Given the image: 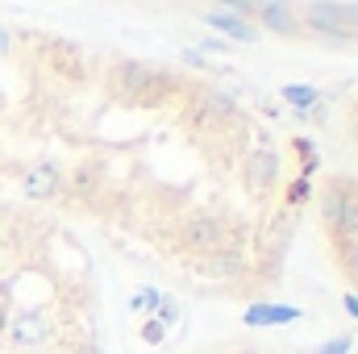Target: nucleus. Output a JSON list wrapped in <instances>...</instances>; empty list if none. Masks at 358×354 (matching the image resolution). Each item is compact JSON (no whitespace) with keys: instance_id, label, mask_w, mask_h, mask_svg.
<instances>
[{"instance_id":"f257e3e1","label":"nucleus","mask_w":358,"mask_h":354,"mask_svg":"<svg viewBox=\"0 0 358 354\" xmlns=\"http://www.w3.org/2000/svg\"><path fill=\"white\" fill-rule=\"evenodd\" d=\"M113 88H117V96H125L134 104H159L171 88V80L163 71H155L150 63H121L113 71Z\"/></svg>"},{"instance_id":"f03ea898","label":"nucleus","mask_w":358,"mask_h":354,"mask_svg":"<svg viewBox=\"0 0 358 354\" xmlns=\"http://www.w3.org/2000/svg\"><path fill=\"white\" fill-rule=\"evenodd\" d=\"M4 346L13 351H46L55 342V321L38 309H21V313H8V325H4Z\"/></svg>"},{"instance_id":"7ed1b4c3","label":"nucleus","mask_w":358,"mask_h":354,"mask_svg":"<svg viewBox=\"0 0 358 354\" xmlns=\"http://www.w3.org/2000/svg\"><path fill=\"white\" fill-rule=\"evenodd\" d=\"M296 21L308 25L321 38H338V42H355L358 38L355 29H350V21H346V13H342V0H308Z\"/></svg>"},{"instance_id":"20e7f679","label":"nucleus","mask_w":358,"mask_h":354,"mask_svg":"<svg viewBox=\"0 0 358 354\" xmlns=\"http://www.w3.org/2000/svg\"><path fill=\"white\" fill-rule=\"evenodd\" d=\"M179 242L192 255H213V250L225 246V225L217 217H208V213H196V217H187L179 225Z\"/></svg>"},{"instance_id":"39448f33","label":"nucleus","mask_w":358,"mask_h":354,"mask_svg":"<svg viewBox=\"0 0 358 354\" xmlns=\"http://www.w3.org/2000/svg\"><path fill=\"white\" fill-rule=\"evenodd\" d=\"M350 192H355V183H346V179H329L321 192H317V208H321V221H325V229L338 238L342 234V221H346V204H350Z\"/></svg>"},{"instance_id":"423d86ee","label":"nucleus","mask_w":358,"mask_h":354,"mask_svg":"<svg viewBox=\"0 0 358 354\" xmlns=\"http://www.w3.org/2000/svg\"><path fill=\"white\" fill-rule=\"evenodd\" d=\"M242 179H246V187L259 192V196L271 192V187L279 183V155H275V150H255V155H246Z\"/></svg>"},{"instance_id":"0eeeda50","label":"nucleus","mask_w":358,"mask_h":354,"mask_svg":"<svg viewBox=\"0 0 358 354\" xmlns=\"http://www.w3.org/2000/svg\"><path fill=\"white\" fill-rule=\"evenodd\" d=\"M200 21H204L208 29L225 34L229 42H259V38H263V34L255 29V21H246V17H234V13H221V8H204V13H200Z\"/></svg>"},{"instance_id":"6e6552de","label":"nucleus","mask_w":358,"mask_h":354,"mask_svg":"<svg viewBox=\"0 0 358 354\" xmlns=\"http://www.w3.org/2000/svg\"><path fill=\"white\" fill-rule=\"evenodd\" d=\"M250 21H255V29H267L279 38H300V21H296L292 4H259Z\"/></svg>"},{"instance_id":"1a4fd4ad","label":"nucleus","mask_w":358,"mask_h":354,"mask_svg":"<svg viewBox=\"0 0 358 354\" xmlns=\"http://www.w3.org/2000/svg\"><path fill=\"white\" fill-rule=\"evenodd\" d=\"M21 187H25V196H29V200H55V196H59V187H63L59 167H55V163H38V167H29L25 179H21Z\"/></svg>"},{"instance_id":"9d476101","label":"nucleus","mask_w":358,"mask_h":354,"mask_svg":"<svg viewBox=\"0 0 358 354\" xmlns=\"http://www.w3.org/2000/svg\"><path fill=\"white\" fill-rule=\"evenodd\" d=\"M287 321H300V309H287V304H250L246 309V325H287Z\"/></svg>"},{"instance_id":"9b49d317","label":"nucleus","mask_w":358,"mask_h":354,"mask_svg":"<svg viewBox=\"0 0 358 354\" xmlns=\"http://www.w3.org/2000/svg\"><path fill=\"white\" fill-rule=\"evenodd\" d=\"M242 267H246V259H242L238 250H225V246H221V250L208 255V267H204V271H208L213 279H238Z\"/></svg>"},{"instance_id":"f8f14e48","label":"nucleus","mask_w":358,"mask_h":354,"mask_svg":"<svg viewBox=\"0 0 358 354\" xmlns=\"http://www.w3.org/2000/svg\"><path fill=\"white\" fill-rule=\"evenodd\" d=\"M279 100H287L292 108H300V113H308L317 100H321V92L317 88H308V84H283L279 88Z\"/></svg>"},{"instance_id":"ddd939ff","label":"nucleus","mask_w":358,"mask_h":354,"mask_svg":"<svg viewBox=\"0 0 358 354\" xmlns=\"http://www.w3.org/2000/svg\"><path fill=\"white\" fill-rule=\"evenodd\" d=\"M334 246H338V263L346 271V279L358 288V238H334Z\"/></svg>"},{"instance_id":"4468645a","label":"nucleus","mask_w":358,"mask_h":354,"mask_svg":"<svg viewBox=\"0 0 358 354\" xmlns=\"http://www.w3.org/2000/svg\"><path fill=\"white\" fill-rule=\"evenodd\" d=\"M159 300H163V292H155V288H138V292L129 296V309H134V313H146V317H155Z\"/></svg>"},{"instance_id":"2eb2a0df","label":"nucleus","mask_w":358,"mask_h":354,"mask_svg":"<svg viewBox=\"0 0 358 354\" xmlns=\"http://www.w3.org/2000/svg\"><path fill=\"white\" fill-rule=\"evenodd\" d=\"M138 334H142V342H146V346H163V338H167V325H163V321H155V317H146Z\"/></svg>"},{"instance_id":"dca6fc26","label":"nucleus","mask_w":358,"mask_h":354,"mask_svg":"<svg viewBox=\"0 0 358 354\" xmlns=\"http://www.w3.org/2000/svg\"><path fill=\"white\" fill-rule=\"evenodd\" d=\"M213 8H221V13H234V17H246V21H250L259 4H255V0H213Z\"/></svg>"},{"instance_id":"f3484780","label":"nucleus","mask_w":358,"mask_h":354,"mask_svg":"<svg viewBox=\"0 0 358 354\" xmlns=\"http://www.w3.org/2000/svg\"><path fill=\"white\" fill-rule=\"evenodd\" d=\"M338 238H358V183L350 192V204H346V221H342V234Z\"/></svg>"},{"instance_id":"a211bd4d","label":"nucleus","mask_w":358,"mask_h":354,"mask_svg":"<svg viewBox=\"0 0 358 354\" xmlns=\"http://www.w3.org/2000/svg\"><path fill=\"white\" fill-rule=\"evenodd\" d=\"M308 196H313V183H308L304 176H300V179H292V183H287V204H304Z\"/></svg>"},{"instance_id":"6ab92c4d","label":"nucleus","mask_w":358,"mask_h":354,"mask_svg":"<svg viewBox=\"0 0 358 354\" xmlns=\"http://www.w3.org/2000/svg\"><path fill=\"white\" fill-rule=\"evenodd\" d=\"M155 321H163V325H176V321H179V304L171 300V296H163V300H159V309H155Z\"/></svg>"},{"instance_id":"aec40b11","label":"nucleus","mask_w":358,"mask_h":354,"mask_svg":"<svg viewBox=\"0 0 358 354\" xmlns=\"http://www.w3.org/2000/svg\"><path fill=\"white\" fill-rule=\"evenodd\" d=\"M350 346H355V338H350V334H338V338H329L325 346H317V354H350Z\"/></svg>"},{"instance_id":"412c9836","label":"nucleus","mask_w":358,"mask_h":354,"mask_svg":"<svg viewBox=\"0 0 358 354\" xmlns=\"http://www.w3.org/2000/svg\"><path fill=\"white\" fill-rule=\"evenodd\" d=\"M200 50H204V55H225L229 46H225V42H217V38H204V46H200Z\"/></svg>"},{"instance_id":"4be33fe9","label":"nucleus","mask_w":358,"mask_h":354,"mask_svg":"<svg viewBox=\"0 0 358 354\" xmlns=\"http://www.w3.org/2000/svg\"><path fill=\"white\" fill-rule=\"evenodd\" d=\"M342 309H346V313L358 321V292H346V296H342Z\"/></svg>"},{"instance_id":"5701e85b","label":"nucleus","mask_w":358,"mask_h":354,"mask_svg":"<svg viewBox=\"0 0 358 354\" xmlns=\"http://www.w3.org/2000/svg\"><path fill=\"white\" fill-rule=\"evenodd\" d=\"M179 59L192 63V67H204V55H200V50H179Z\"/></svg>"},{"instance_id":"b1692460","label":"nucleus","mask_w":358,"mask_h":354,"mask_svg":"<svg viewBox=\"0 0 358 354\" xmlns=\"http://www.w3.org/2000/svg\"><path fill=\"white\" fill-rule=\"evenodd\" d=\"M8 50H13V29L0 25V55H8Z\"/></svg>"},{"instance_id":"393cba45","label":"nucleus","mask_w":358,"mask_h":354,"mask_svg":"<svg viewBox=\"0 0 358 354\" xmlns=\"http://www.w3.org/2000/svg\"><path fill=\"white\" fill-rule=\"evenodd\" d=\"M350 138H355V146H358V117H355V125H350Z\"/></svg>"}]
</instances>
